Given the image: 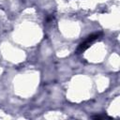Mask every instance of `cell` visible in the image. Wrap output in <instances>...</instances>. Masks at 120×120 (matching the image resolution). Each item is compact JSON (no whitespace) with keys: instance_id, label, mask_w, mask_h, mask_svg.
<instances>
[{"instance_id":"6da1fadb","label":"cell","mask_w":120,"mask_h":120,"mask_svg":"<svg viewBox=\"0 0 120 120\" xmlns=\"http://www.w3.org/2000/svg\"><path fill=\"white\" fill-rule=\"evenodd\" d=\"M102 35V32H97V33H93L91 35H89L88 37H86V38L81 42L77 48V53H81V52H83L86 49H88L92 43H94L96 40H98L100 36Z\"/></svg>"},{"instance_id":"7a4b0ae2","label":"cell","mask_w":120,"mask_h":120,"mask_svg":"<svg viewBox=\"0 0 120 120\" xmlns=\"http://www.w3.org/2000/svg\"><path fill=\"white\" fill-rule=\"evenodd\" d=\"M91 118L93 119H104V118H111V116L109 115H96V116H92Z\"/></svg>"}]
</instances>
